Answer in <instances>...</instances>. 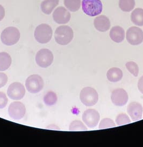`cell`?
<instances>
[{
  "instance_id": "cell-31",
  "label": "cell",
  "mask_w": 143,
  "mask_h": 147,
  "mask_svg": "<svg viewBox=\"0 0 143 147\" xmlns=\"http://www.w3.org/2000/svg\"><path fill=\"white\" fill-rule=\"evenodd\" d=\"M5 16V10L4 8L0 4V21H2Z\"/></svg>"
},
{
  "instance_id": "cell-11",
  "label": "cell",
  "mask_w": 143,
  "mask_h": 147,
  "mask_svg": "<svg viewBox=\"0 0 143 147\" xmlns=\"http://www.w3.org/2000/svg\"><path fill=\"white\" fill-rule=\"evenodd\" d=\"M82 120L89 128H94L98 125L100 116L94 109H88L82 115Z\"/></svg>"
},
{
  "instance_id": "cell-9",
  "label": "cell",
  "mask_w": 143,
  "mask_h": 147,
  "mask_svg": "<svg viewBox=\"0 0 143 147\" xmlns=\"http://www.w3.org/2000/svg\"><path fill=\"white\" fill-rule=\"evenodd\" d=\"M7 94L13 100H20L24 97L25 89L24 86L19 82H14L8 88Z\"/></svg>"
},
{
  "instance_id": "cell-4",
  "label": "cell",
  "mask_w": 143,
  "mask_h": 147,
  "mask_svg": "<svg viewBox=\"0 0 143 147\" xmlns=\"http://www.w3.org/2000/svg\"><path fill=\"white\" fill-rule=\"evenodd\" d=\"M53 31L49 25L41 24L39 25L35 31V38L38 42L46 44L49 42L52 37Z\"/></svg>"
},
{
  "instance_id": "cell-24",
  "label": "cell",
  "mask_w": 143,
  "mask_h": 147,
  "mask_svg": "<svg viewBox=\"0 0 143 147\" xmlns=\"http://www.w3.org/2000/svg\"><path fill=\"white\" fill-rule=\"evenodd\" d=\"M70 131H87L86 126L79 120H74L70 124L69 127Z\"/></svg>"
},
{
  "instance_id": "cell-25",
  "label": "cell",
  "mask_w": 143,
  "mask_h": 147,
  "mask_svg": "<svg viewBox=\"0 0 143 147\" xmlns=\"http://www.w3.org/2000/svg\"><path fill=\"white\" fill-rule=\"evenodd\" d=\"M127 69L135 77H137L139 73V68L137 64L135 62L130 61L127 62L125 65Z\"/></svg>"
},
{
  "instance_id": "cell-6",
  "label": "cell",
  "mask_w": 143,
  "mask_h": 147,
  "mask_svg": "<svg viewBox=\"0 0 143 147\" xmlns=\"http://www.w3.org/2000/svg\"><path fill=\"white\" fill-rule=\"evenodd\" d=\"M25 86L28 92L37 94L40 92L44 87V81L41 76L34 74L30 75L25 81Z\"/></svg>"
},
{
  "instance_id": "cell-26",
  "label": "cell",
  "mask_w": 143,
  "mask_h": 147,
  "mask_svg": "<svg viewBox=\"0 0 143 147\" xmlns=\"http://www.w3.org/2000/svg\"><path fill=\"white\" fill-rule=\"evenodd\" d=\"M116 123L117 125L121 126L131 123V120L126 114L122 113L118 115L116 117Z\"/></svg>"
},
{
  "instance_id": "cell-15",
  "label": "cell",
  "mask_w": 143,
  "mask_h": 147,
  "mask_svg": "<svg viewBox=\"0 0 143 147\" xmlns=\"http://www.w3.org/2000/svg\"><path fill=\"white\" fill-rule=\"evenodd\" d=\"M95 28L98 31L106 32L110 27V22L109 18L104 15L97 17L94 21Z\"/></svg>"
},
{
  "instance_id": "cell-1",
  "label": "cell",
  "mask_w": 143,
  "mask_h": 147,
  "mask_svg": "<svg viewBox=\"0 0 143 147\" xmlns=\"http://www.w3.org/2000/svg\"><path fill=\"white\" fill-rule=\"evenodd\" d=\"M74 37L73 31L67 25H61L55 31V40L58 44L66 45L70 43Z\"/></svg>"
},
{
  "instance_id": "cell-18",
  "label": "cell",
  "mask_w": 143,
  "mask_h": 147,
  "mask_svg": "<svg viewBox=\"0 0 143 147\" xmlns=\"http://www.w3.org/2000/svg\"><path fill=\"white\" fill-rule=\"evenodd\" d=\"M106 77L108 80L110 82H119L122 78V71L119 68H112L108 71Z\"/></svg>"
},
{
  "instance_id": "cell-16",
  "label": "cell",
  "mask_w": 143,
  "mask_h": 147,
  "mask_svg": "<svg viewBox=\"0 0 143 147\" xmlns=\"http://www.w3.org/2000/svg\"><path fill=\"white\" fill-rule=\"evenodd\" d=\"M109 34L111 40L117 43L121 42L125 38L124 30L119 26H115L112 28Z\"/></svg>"
},
{
  "instance_id": "cell-28",
  "label": "cell",
  "mask_w": 143,
  "mask_h": 147,
  "mask_svg": "<svg viewBox=\"0 0 143 147\" xmlns=\"http://www.w3.org/2000/svg\"><path fill=\"white\" fill-rule=\"evenodd\" d=\"M8 99L6 94L2 92H0V109H3L7 106Z\"/></svg>"
},
{
  "instance_id": "cell-12",
  "label": "cell",
  "mask_w": 143,
  "mask_h": 147,
  "mask_svg": "<svg viewBox=\"0 0 143 147\" xmlns=\"http://www.w3.org/2000/svg\"><path fill=\"white\" fill-rule=\"evenodd\" d=\"M128 99L127 91L122 88L114 90L111 96V101L116 106H123L126 105Z\"/></svg>"
},
{
  "instance_id": "cell-2",
  "label": "cell",
  "mask_w": 143,
  "mask_h": 147,
  "mask_svg": "<svg viewBox=\"0 0 143 147\" xmlns=\"http://www.w3.org/2000/svg\"><path fill=\"white\" fill-rule=\"evenodd\" d=\"M20 37V32L18 29L15 27L10 26L2 31L1 35V39L4 45L12 46L18 42Z\"/></svg>"
},
{
  "instance_id": "cell-29",
  "label": "cell",
  "mask_w": 143,
  "mask_h": 147,
  "mask_svg": "<svg viewBox=\"0 0 143 147\" xmlns=\"http://www.w3.org/2000/svg\"><path fill=\"white\" fill-rule=\"evenodd\" d=\"M8 82V77L5 74L0 72V88L3 87Z\"/></svg>"
},
{
  "instance_id": "cell-22",
  "label": "cell",
  "mask_w": 143,
  "mask_h": 147,
  "mask_svg": "<svg viewBox=\"0 0 143 147\" xmlns=\"http://www.w3.org/2000/svg\"><path fill=\"white\" fill-rule=\"evenodd\" d=\"M81 0H64V5L72 12L77 11L81 7Z\"/></svg>"
},
{
  "instance_id": "cell-8",
  "label": "cell",
  "mask_w": 143,
  "mask_h": 147,
  "mask_svg": "<svg viewBox=\"0 0 143 147\" xmlns=\"http://www.w3.org/2000/svg\"><path fill=\"white\" fill-rule=\"evenodd\" d=\"M127 41L132 45H138L143 41V31L136 26H132L127 30Z\"/></svg>"
},
{
  "instance_id": "cell-20",
  "label": "cell",
  "mask_w": 143,
  "mask_h": 147,
  "mask_svg": "<svg viewBox=\"0 0 143 147\" xmlns=\"http://www.w3.org/2000/svg\"><path fill=\"white\" fill-rule=\"evenodd\" d=\"M131 20L132 22L137 26H143V9L136 8L131 13Z\"/></svg>"
},
{
  "instance_id": "cell-5",
  "label": "cell",
  "mask_w": 143,
  "mask_h": 147,
  "mask_svg": "<svg viewBox=\"0 0 143 147\" xmlns=\"http://www.w3.org/2000/svg\"><path fill=\"white\" fill-rule=\"evenodd\" d=\"M80 98L83 104L86 106H93L98 102V95L97 91L91 87L84 88L81 91Z\"/></svg>"
},
{
  "instance_id": "cell-13",
  "label": "cell",
  "mask_w": 143,
  "mask_h": 147,
  "mask_svg": "<svg viewBox=\"0 0 143 147\" xmlns=\"http://www.w3.org/2000/svg\"><path fill=\"white\" fill-rule=\"evenodd\" d=\"M70 12L63 7H59L53 13V18L54 22L59 24H65L70 20Z\"/></svg>"
},
{
  "instance_id": "cell-23",
  "label": "cell",
  "mask_w": 143,
  "mask_h": 147,
  "mask_svg": "<svg viewBox=\"0 0 143 147\" xmlns=\"http://www.w3.org/2000/svg\"><path fill=\"white\" fill-rule=\"evenodd\" d=\"M57 96L53 91H49L44 97V102L47 106H52L57 102Z\"/></svg>"
},
{
  "instance_id": "cell-27",
  "label": "cell",
  "mask_w": 143,
  "mask_h": 147,
  "mask_svg": "<svg viewBox=\"0 0 143 147\" xmlns=\"http://www.w3.org/2000/svg\"><path fill=\"white\" fill-rule=\"evenodd\" d=\"M116 127V125L113 120L109 118H105L102 119L101 121L100 125H99V129H106L109 128H113Z\"/></svg>"
},
{
  "instance_id": "cell-7",
  "label": "cell",
  "mask_w": 143,
  "mask_h": 147,
  "mask_svg": "<svg viewBox=\"0 0 143 147\" xmlns=\"http://www.w3.org/2000/svg\"><path fill=\"white\" fill-rule=\"evenodd\" d=\"M53 54L48 49L39 50L36 55V61L37 65L41 68H46L51 65L53 61Z\"/></svg>"
},
{
  "instance_id": "cell-19",
  "label": "cell",
  "mask_w": 143,
  "mask_h": 147,
  "mask_svg": "<svg viewBox=\"0 0 143 147\" xmlns=\"http://www.w3.org/2000/svg\"><path fill=\"white\" fill-rule=\"evenodd\" d=\"M12 62V57L8 53L4 52L0 53V71H3L8 69Z\"/></svg>"
},
{
  "instance_id": "cell-17",
  "label": "cell",
  "mask_w": 143,
  "mask_h": 147,
  "mask_svg": "<svg viewBox=\"0 0 143 147\" xmlns=\"http://www.w3.org/2000/svg\"><path fill=\"white\" fill-rule=\"evenodd\" d=\"M59 0H45L41 3V10L46 15H50L58 4Z\"/></svg>"
},
{
  "instance_id": "cell-14",
  "label": "cell",
  "mask_w": 143,
  "mask_h": 147,
  "mask_svg": "<svg viewBox=\"0 0 143 147\" xmlns=\"http://www.w3.org/2000/svg\"><path fill=\"white\" fill-rule=\"evenodd\" d=\"M127 112L134 121L140 120L142 118L143 106L139 102H131L127 106Z\"/></svg>"
},
{
  "instance_id": "cell-3",
  "label": "cell",
  "mask_w": 143,
  "mask_h": 147,
  "mask_svg": "<svg viewBox=\"0 0 143 147\" xmlns=\"http://www.w3.org/2000/svg\"><path fill=\"white\" fill-rule=\"evenodd\" d=\"M82 8L86 15L94 17L102 12L103 6L100 0H82Z\"/></svg>"
},
{
  "instance_id": "cell-10",
  "label": "cell",
  "mask_w": 143,
  "mask_h": 147,
  "mask_svg": "<svg viewBox=\"0 0 143 147\" xmlns=\"http://www.w3.org/2000/svg\"><path fill=\"white\" fill-rule=\"evenodd\" d=\"M26 112L24 105L20 102H12L9 106L8 113L10 118L14 120L23 118Z\"/></svg>"
},
{
  "instance_id": "cell-21",
  "label": "cell",
  "mask_w": 143,
  "mask_h": 147,
  "mask_svg": "<svg viewBox=\"0 0 143 147\" xmlns=\"http://www.w3.org/2000/svg\"><path fill=\"white\" fill-rule=\"evenodd\" d=\"M135 0H119V7L124 12H130L135 8Z\"/></svg>"
},
{
  "instance_id": "cell-30",
  "label": "cell",
  "mask_w": 143,
  "mask_h": 147,
  "mask_svg": "<svg viewBox=\"0 0 143 147\" xmlns=\"http://www.w3.org/2000/svg\"><path fill=\"white\" fill-rule=\"evenodd\" d=\"M138 88L139 89V91L143 94V76L139 79V81L138 83Z\"/></svg>"
}]
</instances>
